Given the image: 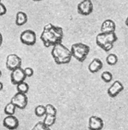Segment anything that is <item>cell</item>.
I'll return each mask as SVG.
<instances>
[{"mask_svg": "<svg viewBox=\"0 0 128 130\" xmlns=\"http://www.w3.org/2000/svg\"><path fill=\"white\" fill-rule=\"evenodd\" d=\"M63 36L61 27L49 23L44 26L40 39L46 47H49L62 43Z\"/></svg>", "mask_w": 128, "mask_h": 130, "instance_id": "1", "label": "cell"}, {"mask_svg": "<svg viewBox=\"0 0 128 130\" xmlns=\"http://www.w3.org/2000/svg\"><path fill=\"white\" fill-rule=\"evenodd\" d=\"M51 55L57 64L68 63L72 57L70 50L64 46L62 43L53 46Z\"/></svg>", "mask_w": 128, "mask_h": 130, "instance_id": "2", "label": "cell"}, {"mask_svg": "<svg viewBox=\"0 0 128 130\" xmlns=\"http://www.w3.org/2000/svg\"><path fill=\"white\" fill-rule=\"evenodd\" d=\"M117 40V37L115 32H101L97 35L96 38L97 45L106 52L111 50L113 44Z\"/></svg>", "mask_w": 128, "mask_h": 130, "instance_id": "3", "label": "cell"}, {"mask_svg": "<svg viewBox=\"0 0 128 130\" xmlns=\"http://www.w3.org/2000/svg\"><path fill=\"white\" fill-rule=\"evenodd\" d=\"M90 50V47L82 43H77L72 44L70 49L72 57L80 62H82L85 60L89 53Z\"/></svg>", "mask_w": 128, "mask_h": 130, "instance_id": "4", "label": "cell"}, {"mask_svg": "<svg viewBox=\"0 0 128 130\" xmlns=\"http://www.w3.org/2000/svg\"><path fill=\"white\" fill-rule=\"evenodd\" d=\"M21 43L27 46L34 45L36 42V35L31 29H26L23 31L20 36Z\"/></svg>", "mask_w": 128, "mask_h": 130, "instance_id": "5", "label": "cell"}, {"mask_svg": "<svg viewBox=\"0 0 128 130\" xmlns=\"http://www.w3.org/2000/svg\"><path fill=\"white\" fill-rule=\"evenodd\" d=\"M21 64L22 59L18 55L12 53L7 56L6 65L8 70L12 71L16 69L21 67Z\"/></svg>", "mask_w": 128, "mask_h": 130, "instance_id": "6", "label": "cell"}, {"mask_svg": "<svg viewBox=\"0 0 128 130\" xmlns=\"http://www.w3.org/2000/svg\"><path fill=\"white\" fill-rule=\"evenodd\" d=\"M28 98L26 94L17 92L12 98L11 102L14 104L17 108L24 109L28 104Z\"/></svg>", "mask_w": 128, "mask_h": 130, "instance_id": "7", "label": "cell"}, {"mask_svg": "<svg viewBox=\"0 0 128 130\" xmlns=\"http://www.w3.org/2000/svg\"><path fill=\"white\" fill-rule=\"evenodd\" d=\"M78 13L83 16L91 14L93 10V4L91 0H83L77 5Z\"/></svg>", "mask_w": 128, "mask_h": 130, "instance_id": "8", "label": "cell"}, {"mask_svg": "<svg viewBox=\"0 0 128 130\" xmlns=\"http://www.w3.org/2000/svg\"><path fill=\"white\" fill-rule=\"evenodd\" d=\"M26 76L25 75L24 69L21 67L13 70L11 74V80L12 84L17 85L18 84L24 81Z\"/></svg>", "mask_w": 128, "mask_h": 130, "instance_id": "9", "label": "cell"}, {"mask_svg": "<svg viewBox=\"0 0 128 130\" xmlns=\"http://www.w3.org/2000/svg\"><path fill=\"white\" fill-rule=\"evenodd\" d=\"M104 126L103 120L97 116H92L89 118L88 127L90 130H101Z\"/></svg>", "mask_w": 128, "mask_h": 130, "instance_id": "10", "label": "cell"}, {"mask_svg": "<svg viewBox=\"0 0 128 130\" xmlns=\"http://www.w3.org/2000/svg\"><path fill=\"white\" fill-rule=\"evenodd\" d=\"M3 125L7 129L10 130L15 129L19 126L18 118L13 115H8L3 120Z\"/></svg>", "mask_w": 128, "mask_h": 130, "instance_id": "11", "label": "cell"}, {"mask_svg": "<svg viewBox=\"0 0 128 130\" xmlns=\"http://www.w3.org/2000/svg\"><path fill=\"white\" fill-rule=\"evenodd\" d=\"M124 89L123 84L118 80L114 81L107 90V93L111 98L116 97Z\"/></svg>", "mask_w": 128, "mask_h": 130, "instance_id": "12", "label": "cell"}, {"mask_svg": "<svg viewBox=\"0 0 128 130\" xmlns=\"http://www.w3.org/2000/svg\"><path fill=\"white\" fill-rule=\"evenodd\" d=\"M115 23L111 19L105 20L102 23L101 27V31L102 32H115Z\"/></svg>", "mask_w": 128, "mask_h": 130, "instance_id": "13", "label": "cell"}, {"mask_svg": "<svg viewBox=\"0 0 128 130\" xmlns=\"http://www.w3.org/2000/svg\"><path fill=\"white\" fill-rule=\"evenodd\" d=\"M103 67V62L97 58H94L89 64V71L92 73H95L99 71Z\"/></svg>", "mask_w": 128, "mask_h": 130, "instance_id": "14", "label": "cell"}, {"mask_svg": "<svg viewBox=\"0 0 128 130\" xmlns=\"http://www.w3.org/2000/svg\"><path fill=\"white\" fill-rule=\"evenodd\" d=\"M28 20L27 14L23 11H18L16 15L15 23L18 26H22L26 24Z\"/></svg>", "mask_w": 128, "mask_h": 130, "instance_id": "15", "label": "cell"}, {"mask_svg": "<svg viewBox=\"0 0 128 130\" xmlns=\"http://www.w3.org/2000/svg\"><path fill=\"white\" fill-rule=\"evenodd\" d=\"M56 120V115L46 114L43 120V123L48 127H51L55 122Z\"/></svg>", "mask_w": 128, "mask_h": 130, "instance_id": "16", "label": "cell"}, {"mask_svg": "<svg viewBox=\"0 0 128 130\" xmlns=\"http://www.w3.org/2000/svg\"><path fill=\"white\" fill-rule=\"evenodd\" d=\"M16 108V106L10 102L6 105L4 108V112L7 115H13L15 113Z\"/></svg>", "mask_w": 128, "mask_h": 130, "instance_id": "17", "label": "cell"}, {"mask_svg": "<svg viewBox=\"0 0 128 130\" xmlns=\"http://www.w3.org/2000/svg\"><path fill=\"white\" fill-rule=\"evenodd\" d=\"M29 89V86L28 84L24 81L22 82L17 85V90L19 92L26 94L28 91Z\"/></svg>", "mask_w": 128, "mask_h": 130, "instance_id": "18", "label": "cell"}, {"mask_svg": "<svg viewBox=\"0 0 128 130\" xmlns=\"http://www.w3.org/2000/svg\"><path fill=\"white\" fill-rule=\"evenodd\" d=\"M106 62L110 66H114L116 64L118 61L117 56L113 53L109 54L106 57Z\"/></svg>", "mask_w": 128, "mask_h": 130, "instance_id": "19", "label": "cell"}, {"mask_svg": "<svg viewBox=\"0 0 128 130\" xmlns=\"http://www.w3.org/2000/svg\"><path fill=\"white\" fill-rule=\"evenodd\" d=\"M34 113L37 117H41L46 115V107L45 106L39 105L37 106L34 109Z\"/></svg>", "mask_w": 128, "mask_h": 130, "instance_id": "20", "label": "cell"}, {"mask_svg": "<svg viewBox=\"0 0 128 130\" xmlns=\"http://www.w3.org/2000/svg\"><path fill=\"white\" fill-rule=\"evenodd\" d=\"M101 79L105 83L110 82L113 78L112 74L109 71L103 72L101 75Z\"/></svg>", "mask_w": 128, "mask_h": 130, "instance_id": "21", "label": "cell"}, {"mask_svg": "<svg viewBox=\"0 0 128 130\" xmlns=\"http://www.w3.org/2000/svg\"><path fill=\"white\" fill-rule=\"evenodd\" d=\"M31 130H51L50 127L46 125L42 121L37 122Z\"/></svg>", "mask_w": 128, "mask_h": 130, "instance_id": "22", "label": "cell"}, {"mask_svg": "<svg viewBox=\"0 0 128 130\" xmlns=\"http://www.w3.org/2000/svg\"><path fill=\"white\" fill-rule=\"evenodd\" d=\"M46 107V114H50L53 115H56L57 110L56 108L52 104H48L45 106Z\"/></svg>", "mask_w": 128, "mask_h": 130, "instance_id": "23", "label": "cell"}, {"mask_svg": "<svg viewBox=\"0 0 128 130\" xmlns=\"http://www.w3.org/2000/svg\"><path fill=\"white\" fill-rule=\"evenodd\" d=\"M24 72L26 77H30L33 76L34 74L33 70L30 67H26L24 69Z\"/></svg>", "mask_w": 128, "mask_h": 130, "instance_id": "24", "label": "cell"}, {"mask_svg": "<svg viewBox=\"0 0 128 130\" xmlns=\"http://www.w3.org/2000/svg\"><path fill=\"white\" fill-rule=\"evenodd\" d=\"M7 11V10L5 5L2 2H0V16L6 14Z\"/></svg>", "mask_w": 128, "mask_h": 130, "instance_id": "25", "label": "cell"}, {"mask_svg": "<svg viewBox=\"0 0 128 130\" xmlns=\"http://www.w3.org/2000/svg\"><path fill=\"white\" fill-rule=\"evenodd\" d=\"M3 36L2 34L0 32V47L2 46V44L3 43Z\"/></svg>", "mask_w": 128, "mask_h": 130, "instance_id": "26", "label": "cell"}, {"mask_svg": "<svg viewBox=\"0 0 128 130\" xmlns=\"http://www.w3.org/2000/svg\"><path fill=\"white\" fill-rule=\"evenodd\" d=\"M3 87H4V86H3V83L0 81V91L1 90H2V89H3Z\"/></svg>", "mask_w": 128, "mask_h": 130, "instance_id": "27", "label": "cell"}, {"mask_svg": "<svg viewBox=\"0 0 128 130\" xmlns=\"http://www.w3.org/2000/svg\"><path fill=\"white\" fill-rule=\"evenodd\" d=\"M125 23L126 25L127 26H128V16H127V17L126 18V20H125Z\"/></svg>", "mask_w": 128, "mask_h": 130, "instance_id": "28", "label": "cell"}, {"mask_svg": "<svg viewBox=\"0 0 128 130\" xmlns=\"http://www.w3.org/2000/svg\"><path fill=\"white\" fill-rule=\"evenodd\" d=\"M2 72L1 70H0V78L2 77Z\"/></svg>", "mask_w": 128, "mask_h": 130, "instance_id": "29", "label": "cell"}, {"mask_svg": "<svg viewBox=\"0 0 128 130\" xmlns=\"http://www.w3.org/2000/svg\"><path fill=\"white\" fill-rule=\"evenodd\" d=\"M33 1H35V2H38V1H40L41 0H32Z\"/></svg>", "mask_w": 128, "mask_h": 130, "instance_id": "30", "label": "cell"}, {"mask_svg": "<svg viewBox=\"0 0 128 130\" xmlns=\"http://www.w3.org/2000/svg\"><path fill=\"white\" fill-rule=\"evenodd\" d=\"M0 103H1V95H0Z\"/></svg>", "mask_w": 128, "mask_h": 130, "instance_id": "31", "label": "cell"}, {"mask_svg": "<svg viewBox=\"0 0 128 130\" xmlns=\"http://www.w3.org/2000/svg\"><path fill=\"white\" fill-rule=\"evenodd\" d=\"M0 2H1V0H0Z\"/></svg>", "mask_w": 128, "mask_h": 130, "instance_id": "32", "label": "cell"}, {"mask_svg": "<svg viewBox=\"0 0 128 130\" xmlns=\"http://www.w3.org/2000/svg\"><path fill=\"white\" fill-rule=\"evenodd\" d=\"M0 118H1V116H0Z\"/></svg>", "mask_w": 128, "mask_h": 130, "instance_id": "33", "label": "cell"}]
</instances>
